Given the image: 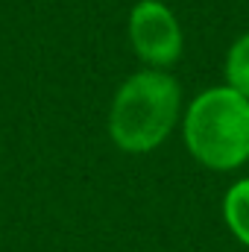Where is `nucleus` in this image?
<instances>
[{"mask_svg": "<svg viewBox=\"0 0 249 252\" xmlns=\"http://www.w3.org/2000/svg\"><path fill=\"white\" fill-rule=\"evenodd\" d=\"M179 82L156 67L138 70L115 94L109 112V135L126 153L156 150L179 121Z\"/></svg>", "mask_w": 249, "mask_h": 252, "instance_id": "obj_1", "label": "nucleus"}, {"mask_svg": "<svg viewBox=\"0 0 249 252\" xmlns=\"http://www.w3.org/2000/svg\"><path fill=\"white\" fill-rule=\"evenodd\" d=\"M185 141L211 170H235L249 158V97L229 85L202 91L185 112Z\"/></svg>", "mask_w": 249, "mask_h": 252, "instance_id": "obj_2", "label": "nucleus"}, {"mask_svg": "<svg viewBox=\"0 0 249 252\" xmlns=\"http://www.w3.org/2000/svg\"><path fill=\"white\" fill-rule=\"evenodd\" d=\"M129 41L141 62L161 70L182 56V27L161 0H138L129 15Z\"/></svg>", "mask_w": 249, "mask_h": 252, "instance_id": "obj_3", "label": "nucleus"}, {"mask_svg": "<svg viewBox=\"0 0 249 252\" xmlns=\"http://www.w3.org/2000/svg\"><path fill=\"white\" fill-rule=\"evenodd\" d=\"M223 214L229 229L238 235V241L249 244V179H241L238 185H232L223 202Z\"/></svg>", "mask_w": 249, "mask_h": 252, "instance_id": "obj_4", "label": "nucleus"}, {"mask_svg": "<svg viewBox=\"0 0 249 252\" xmlns=\"http://www.w3.org/2000/svg\"><path fill=\"white\" fill-rule=\"evenodd\" d=\"M226 85L249 97V32L241 35L226 56Z\"/></svg>", "mask_w": 249, "mask_h": 252, "instance_id": "obj_5", "label": "nucleus"}]
</instances>
